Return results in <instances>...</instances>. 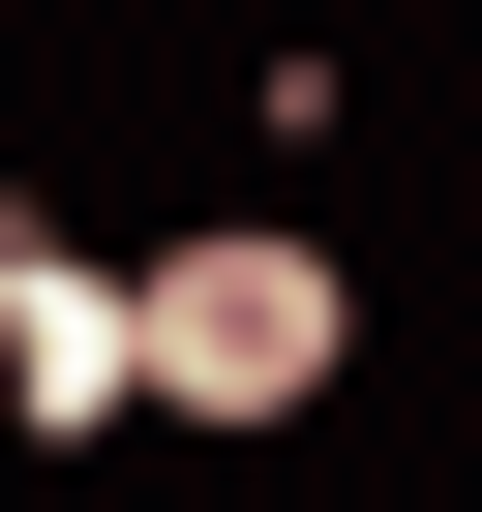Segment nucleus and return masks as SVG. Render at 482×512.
Listing matches in <instances>:
<instances>
[{
    "instance_id": "1",
    "label": "nucleus",
    "mask_w": 482,
    "mask_h": 512,
    "mask_svg": "<svg viewBox=\"0 0 482 512\" xmlns=\"http://www.w3.org/2000/svg\"><path fill=\"white\" fill-rule=\"evenodd\" d=\"M151 392L181 422H302L332 392V272H302V241H181V272H151Z\"/></svg>"
},
{
    "instance_id": "2",
    "label": "nucleus",
    "mask_w": 482,
    "mask_h": 512,
    "mask_svg": "<svg viewBox=\"0 0 482 512\" xmlns=\"http://www.w3.org/2000/svg\"><path fill=\"white\" fill-rule=\"evenodd\" d=\"M0 392H31V422H121V392H151V272H61V241H0Z\"/></svg>"
}]
</instances>
